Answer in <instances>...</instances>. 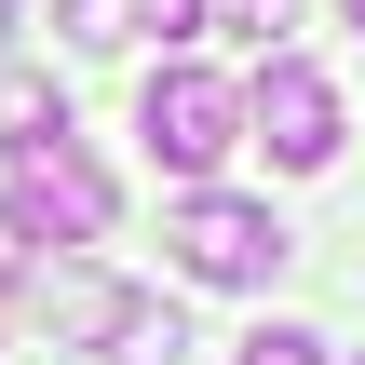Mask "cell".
Returning a JSON list of instances; mask_svg holds the SVG:
<instances>
[{"label":"cell","mask_w":365,"mask_h":365,"mask_svg":"<svg viewBox=\"0 0 365 365\" xmlns=\"http://www.w3.org/2000/svg\"><path fill=\"white\" fill-rule=\"evenodd\" d=\"M190 352V339H176V312H135V325H122V365H176Z\"/></svg>","instance_id":"obj_8"},{"label":"cell","mask_w":365,"mask_h":365,"mask_svg":"<svg viewBox=\"0 0 365 365\" xmlns=\"http://www.w3.org/2000/svg\"><path fill=\"white\" fill-rule=\"evenodd\" d=\"M244 122L271 135V163H339V95H325V68H298V54H271L257 68V95H244Z\"/></svg>","instance_id":"obj_4"},{"label":"cell","mask_w":365,"mask_h":365,"mask_svg":"<svg viewBox=\"0 0 365 365\" xmlns=\"http://www.w3.org/2000/svg\"><path fill=\"white\" fill-rule=\"evenodd\" d=\"M0 203H14V230H54V244H95V230H108V176H95L68 135H27V149L0 163Z\"/></svg>","instance_id":"obj_2"},{"label":"cell","mask_w":365,"mask_h":365,"mask_svg":"<svg viewBox=\"0 0 365 365\" xmlns=\"http://www.w3.org/2000/svg\"><path fill=\"white\" fill-rule=\"evenodd\" d=\"M176 257H190V284H257L271 257H284V230L257 217V203H230V190H190L176 203V230H163Z\"/></svg>","instance_id":"obj_3"},{"label":"cell","mask_w":365,"mask_h":365,"mask_svg":"<svg viewBox=\"0 0 365 365\" xmlns=\"http://www.w3.org/2000/svg\"><path fill=\"white\" fill-rule=\"evenodd\" d=\"M284 14H298V0H230V27H257V41H271Z\"/></svg>","instance_id":"obj_9"},{"label":"cell","mask_w":365,"mask_h":365,"mask_svg":"<svg viewBox=\"0 0 365 365\" xmlns=\"http://www.w3.org/2000/svg\"><path fill=\"white\" fill-rule=\"evenodd\" d=\"M135 135H149V163H176V176H217L257 122H244V95L217 81V68H163L149 95H135Z\"/></svg>","instance_id":"obj_1"},{"label":"cell","mask_w":365,"mask_h":365,"mask_svg":"<svg viewBox=\"0 0 365 365\" xmlns=\"http://www.w3.org/2000/svg\"><path fill=\"white\" fill-rule=\"evenodd\" d=\"M244 365H339V352H325L312 325H257V339H244Z\"/></svg>","instance_id":"obj_7"},{"label":"cell","mask_w":365,"mask_h":365,"mask_svg":"<svg viewBox=\"0 0 365 365\" xmlns=\"http://www.w3.org/2000/svg\"><path fill=\"white\" fill-rule=\"evenodd\" d=\"M135 27H149V0H68V41H95V54L135 41Z\"/></svg>","instance_id":"obj_6"},{"label":"cell","mask_w":365,"mask_h":365,"mask_svg":"<svg viewBox=\"0 0 365 365\" xmlns=\"http://www.w3.org/2000/svg\"><path fill=\"white\" fill-rule=\"evenodd\" d=\"M27 312H41L54 339H122V325H135V298H122L108 271H41V284H27Z\"/></svg>","instance_id":"obj_5"}]
</instances>
